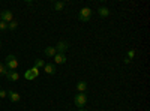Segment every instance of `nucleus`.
<instances>
[{"instance_id": "f03ea898", "label": "nucleus", "mask_w": 150, "mask_h": 111, "mask_svg": "<svg viewBox=\"0 0 150 111\" xmlns=\"http://www.w3.org/2000/svg\"><path fill=\"white\" fill-rule=\"evenodd\" d=\"M90 18H92V9H90L89 6L81 8V11L78 12V20H80L81 23H89Z\"/></svg>"}, {"instance_id": "4468645a", "label": "nucleus", "mask_w": 150, "mask_h": 111, "mask_svg": "<svg viewBox=\"0 0 150 111\" xmlns=\"http://www.w3.org/2000/svg\"><path fill=\"white\" fill-rule=\"evenodd\" d=\"M53 8H54V11H57V12L63 11V8H65V2H54V3H53Z\"/></svg>"}, {"instance_id": "dca6fc26", "label": "nucleus", "mask_w": 150, "mask_h": 111, "mask_svg": "<svg viewBox=\"0 0 150 111\" xmlns=\"http://www.w3.org/2000/svg\"><path fill=\"white\" fill-rule=\"evenodd\" d=\"M17 27H18V21H17V20H12V21L8 24V29H9V30H15Z\"/></svg>"}, {"instance_id": "2eb2a0df", "label": "nucleus", "mask_w": 150, "mask_h": 111, "mask_svg": "<svg viewBox=\"0 0 150 111\" xmlns=\"http://www.w3.org/2000/svg\"><path fill=\"white\" fill-rule=\"evenodd\" d=\"M44 66H45V62H44V60H41V59H36V60H35V65H33V68L39 69V68H44Z\"/></svg>"}, {"instance_id": "f3484780", "label": "nucleus", "mask_w": 150, "mask_h": 111, "mask_svg": "<svg viewBox=\"0 0 150 111\" xmlns=\"http://www.w3.org/2000/svg\"><path fill=\"white\" fill-rule=\"evenodd\" d=\"M6 72H8V69H6L5 63H0V77H3V75H6Z\"/></svg>"}, {"instance_id": "ddd939ff", "label": "nucleus", "mask_w": 150, "mask_h": 111, "mask_svg": "<svg viewBox=\"0 0 150 111\" xmlns=\"http://www.w3.org/2000/svg\"><path fill=\"white\" fill-rule=\"evenodd\" d=\"M44 51H45V56H47V57H54V56H56V53H57L54 47H47Z\"/></svg>"}, {"instance_id": "4be33fe9", "label": "nucleus", "mask_w": 150, "mask_h": 111, "mask_svg": "<svg viewBox=\"0 0 150 111\" xmlns=\"http://www.w3.org/2000/svg\"><path fill=\"white\" fill-rule=\"evenodd\" d=\"M0 48H2V42H0Z\"/></svg>"}, {"instance_id": "aec40b11", "label": "nucleus", "mask_w": 150, "mask_h": 111, "mask_svg": "<svg viewBox=\"0 0 150 111\" xmlns=\"http://www.w3.org/2000/svg\"><path fill=\"white\" fill-rule=\"evenodd\" d=\"M134 56H135V51H128V56H126V57H128V59L131 60V59H132Z\"/></svg>"}, {"instance_id": "9d476101", "label": "nucleus", "mask_w": 150, "mask_h": 111, "mask_svg": "<svg viewBox=\"0 0 150 111\" xmlns=\"http://www.w3.org/2000/svg\"><path fill=\"white\" fill-rule=\"evenodd\" d=\"M44 71L48 74V75H54V74H56V65L54 63H45Z\"/></svg>"}, {"instance_id": "0eeeda50", "label": "nucleus", "mask_w": 150, "mask_h": 111, "mask_svg": "<svg viewBox=\"0 0 150 111\" xmlns=\"http://www.w3.org/2000/svg\"><path fill=\"white\" fill-rule=\"evenodd\" d=\"M0 18H2V21H5V23H11L12 20H14V14H12L11 11H3L2 14H0Z\"/></svg>"}, {"instance_id": "9b49d317", "label": "nucleus", "mask_w": 150, "mask_h": 111, "mask_svg": "<svg viewBox=\"0 0 150 111\" xmlns=\"http://www.w3.org/2000/svg\"><path fill=\"white\" fill-rule=\"evenodd\" d=\"M98 14H99V17L107 18V17L110 15V9H108V8H105V6H101V8L98 9Z\"/></svg>"}, {"instance_id": "6ab92c4d", "label": "nucleus", "mask_w": 150, "mask_h": 111, "mask_svg": "<svg viewBox=\"0 0 150 111\" xmlns=\"http://www.w3.org/2000/svg\"><path fill=\"white\" fill-rule=\"evenodd\" d=\"M8 96V92L3 90V89H0V98H6Z\"/></svg>"}, {"instance_id": "39448f33", "label": "nucleus", "mask_w": 150, "mask_h": 111, "mask_svg": "<svg viewBox=\"0 0 150 111\" xmlns=\"http://www.w3.org/2000/svg\"><path fill=\"white\" fill-rule=\"evenodd\" d=\"M54 48H56V51H57V53L65 54V53L69 50V42H66V41H60V42H57V45H56Z\"/></svg>"}, {"instance_id": "412c9836", "label": "nucleus", "mask_w": 150, "mask_h": 111, "mask_svg": "<svg viewBox=\"0 0 150 111\" xmlns=\"http://www.w3.org/2000/svg\"><path fill=\"white\" fill-rule=\"evenodd\" d=\"M78 111H89V110H86V108H80Z\"/></svg>"}, {"instance_id": "423d86ee", "label": "nucleus", "mask_w": 150, "mask_h": 111, "mask_svg": "<svg viewBox=\"0 0 150 111\" xmlns=\"http://www.w3.org/2000/svg\"><path fill=\"white\" fill-rule=\"evenodd\" d=\"M54 59V65H65L66 63V54H62V53H56V56L53 57Z\"/></svg>"}, {"instance_id": "1a4fd4ad", "label": "nucleus", "mask_w": 150, "mask_h": 111, "mask_svg": "<svg viewBox=\"0 0 150 111\" xmlns=\"http://www.w3.org/2000/svg\"><path fill=\"white\" fill-rule=\"evenodd\" d=\"M8 98H9V101H12V102H20V101H21L20 93H17V92H14V90H9V92H8Z\"/></svg>"}, {"instance_id": "6e6552de", "label": "nucleus", "mask_w": 150, "mask_h": 111, "mask_svg": "<svg viewBox=\"0 0 150 111\" xmlns=\"http://www.w3.org/2000/svg\"><path fill=\"white\" fill-rule=\"evenodd\" d=\"M5 77H6L9 81H14V83H15V81H18V80H20V74H18L17 71H8Z\"/></svg>"}, {"instance_id": "f257e3e1", "label": "nucleus", "mask_w": 150, "mask_h": 111, "mask_svg": "<svg viewBox=\"0 0 150 111\" xmlns=\"http://www.w3.org/2000/svg\"><path fill=\"white\" fill-rule=\"evenodd\" d=\"M5 66H6L8 71H17V68H18V60H17V57H15L14 54L6 56V59H5Z\"/></svg>"}, {"instance_id": "f8f14e48", "label": "nucleus", "mask_w": 150, "mask_h": 111, "mask_svg": "<svg viewBox=\"0 0 150 111\" xmlns=\"http://www.w3.org/2000/svg\"><path fill=\"white\" fill-rule=\"evenodd\" d=\"M77 90H78V93H86V90H87V83H86V81H78V83H77Z\"/></svg>"}, {"instance_id": "20e7f679", "label": "nucleus", "mask_w": 150, "mask_h": 111, "mask_svg": "<svg viewBox=\"0 0 150 111\" xmlns=\"http://www.w3.org/2000/svg\"><path fill=\"white\" fill-rule=\"evenodd\" d=\"M38 75H39V69H36V68H32V69H27L26 72H24V78L32 81L35 78H38Z\"/></svg>"}, {"instance_id": "a211bd4d", "label": "nucleus", "mask_w": 150, "mask_h": 111, "mask_svg": "<svg viewBox=\"0 0 150 111\" xmlns=\"http://www.w3.org/2000/svg\"><path fill=\"white\" fill-rule=\"evenodd\" d=\"M8 30V23L0 21V32H6Z\"/></svg>"}, {"instance_id": "7ed1b4c3", "label": "nucleus", "mask_w": 150, "mask_h": 111, "mask_svg": "<svg viewBox=\"0 0 150 111\" xmlns=\"http://www.w3.org/2000/svg\"><path fill=\"white\" fill-rule=\"evenodd\" d=\"M74 104L77 105V108H84V105L87 104V95L86 93H77L74 98Z\"/></svg>"}, {"instance_id": "5701e85b", "label": "nucleus", "mask_w": 150, "mask_h": 111, "mask_svg": "<svg viewBox=\"0 0 150 111\" xmlns=\"http://www.w3.org/2000/svg\"><path fill=\"white\" fill-rule=\"evenodd\" d=\"M0 21H2V18H0Z\"/></svg>"}]
</instances>
